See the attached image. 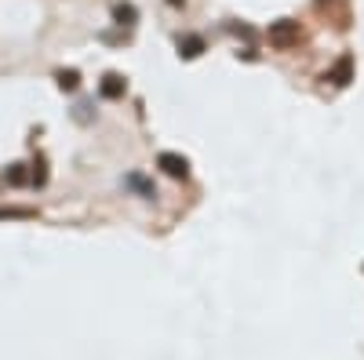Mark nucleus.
I'll list each match as a JSON object with an SVG mask.
<instances>
[{"mask_svg": "<svg viewBox=\"0 0 364 360\" xmlns=\"http://www.w3.org/2000/svg\"><path fill=\"white\" fill-rule=\"evenodd\" d=\"M266 37H269V44H273V48L288 51V48H295V44H299L302 29H299V22H295V18H277V22H269Z\"/></svg>", "mask_w": 364, "mask_h": 360, "instance_id": "obj_1", "label": "nucleus"}, {"mask_svg": "<svg viewBox=\"0 0 364 360\" xmlns=\"http://www.w3.org/2000/svg\"><path fill=\"white\" fill-rule=\"evenodd\" d=\"M157 168L171 178H190V160L186 157H178V153H161L157 157Z\"/></svg>", "mask_w": 364, "mask_h": 360, "instance_id": "obj_2", "label": "nucleus"}, {"mask_svg": "<svg viewBox=\"0 0 364 360\" xmlns=\"http://www.w3.org/2000/svg\"><path fill=\"white\" fill-rule=\"evenodd\" d=\"M328 80H331V84H339V87L350 84V80H353V55H343L339 62L328 70Z\"/></svg>", "mask_w": 364, "mask_h": 360, "instance_id": "obj_3", "label": "nucleus"}, {"mask_svg": "<svg viewBox=\"0 0 364 360\" xmlns=\"http://www.w3.org/2000/svg\"><path fill=\"white\" fill-rule=\"evenodd\" d=\"M200 51H204V37H197V33L178 37V55H182V58H197Z\"/></svg>", "mask_w": 364, "mask_h": 360, "instance_id": "obj_4", "label": "nucleus"}, {"mask_svg": "<svg viewBox=\"0 0 364 360\" xmlns=\"http://www.w3.org/2000/svg\"><path fill=\"white\" fill-rule=\"evenodd\" d=\"M102 95L106 99H120V95H124V80H120L117 73H106L102 77Z\"/></svg>", "mask_w": 364, "mask_h": 360, "instance_id": "obj_5", "label": "nucleus"}, {"mask_svg": "<svg viewBox=\"0 0 364 360\" xmlns=\"http://www.w3.org/2000/svg\"><path fill=\"white\" fill-rule=\"evenodd\" d=\"M124 182H128V186H132L135 193H142V197H157V190H154V182H149V178H142L139 171H135V175H128V178H124Z\"/></svg>", "mask_w": 364, "mask_h": 360, "instance_id": "obj_6", "label": "nucleus"}, {"mask_svg": "<svg viewBox=\"0 0 364 360\" xmlns=\"http://www.w3.org/2000/svg\"><path fill=\"white\" fill-rule=\"evenodd\" d=\"M113 18H117L120 26H132L139 15H135V8H132V4H117V8H113Z\"/></svg>", "mask_w": 364, "mask_h": 360, "instance_id": "obj_7", "label": "nucleus"}, {"mask_svg": "<svg viewBox=\"0 0 364 360\" xmlns=\"http://www.w3.org/2000/svg\"><path fill=\"white\" fill-rule=\"evenodd\" d=\"M58 84H63V87H77V73L70 70V73H58Z\"/></svg>", "mask_w": 364, "mask_h": 360, "instance_id": "obj_8", "label": "nucleus"}, {"mask_svg": "<svg viewBox=\"0 0 364 360\" xmlns=\"http://www.w3.org/2000/svg\"><path fill=\"white\" fill-rule=\"evenodd\" d=\"M168 4H171V8H182V4H186V0H168Z\"/></svg>", "mask_w": 364, "mask_h": 360, "instance_id": "obj_9", "label": "nucleus"}]
</instances>
